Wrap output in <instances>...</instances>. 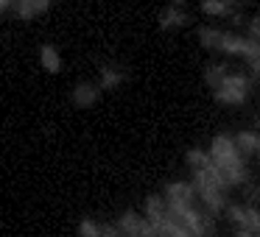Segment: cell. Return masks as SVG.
I'll return each mask as SVG.
<instances>
[{
    "label": "cell",
    "instance_id": "6da1fadb",
    "mask_svg": "<svg viewBox=\"0 0 260 237\" xmlns=\"http://www.w3.org/2000/svg\"><path fill=\"white\" fill-rule=\"evenodd\" d=\"M207 153H210L213 165L221 170V176H224V181H226L230 187H243V184H249L246 159H243L241 151H238L235 137H232V134H215L213 140H210Z\"/></svg>",
    "mask_w": 260,
    "mask_h": 237
},
{
    "label": "cell",
    "instance_id": "7a4b0ae2",
    "mask_svg": "<svg viewBox=\"0 0 260 237\" xmlns=\"http://www.w3.org/2000/svg\"><path fill=\"white\" fill-rule=\"evenodd\" d=\"M252 84H254L252 75H246V73H230L224 78V84L213 92V98L218 103H224V106H243V103L249 101V95H252Z\"/></svg>",
    "mask_w": 260,
    "mask_h": 237
},
{
    "label": "cell",
    "instance_id": "3957f363",
    "mask_svg": "<svg viewBox=\"0 0 260 237\" xmlns=\"http://www.w3.org/2000/svg\"><path fill=\"white\" fill-rule=\"evenodd\" d=\"M115 226H118V231L123 237H157L154 223L143 212H135V209H126V212L118 218Z\"/></svg>",
    "mask_w": 260,
    "mask_h": 237
},
{
    "label": "cell",
    "instance_id": "277c9868",
    "mask_svg": "<svg viewBox=\"0 0 260 237\" xmlns=\"http://www.w3.org/2000/svg\"><path fill=\"white\" fill-rule=\"evenodd\" d=\"M226 218L238 226L241 231L260 237V207H249V204H230L226 207Z\"/></svg>",
    "mask_w": 260,
    "mask_h": 237
},
{
    "label": "cell",
    "instance_id": "5b68a950",
    "mask_svg": "<svg viewBox=\"0 0 260 237\" xmlns=\"http://www.w3.org/2000/svg\"><path fill=\"white\" fill-rule=\"evenodd\" d=\"M162 198L168 201V207H196L199 204V195H196V187L193 181H168L162 190Z\"/></svg>",
    "mask_w": 260,
    "mask_h": 237
},
{
    "label": "cell",
    "instance_id": "8992f818",
    "mask_svg": "<svg viewBox=\"0 0 260 237\" xmlns=\"http://www.w3.org/2000/svg\"><path fill=\"white\" fill-rule=\"evenodd\" d=\"M190 23V14L185 9V0H171L159 12V31H179Z\"/></svg>",
    "mask_w": 260,
    "mask_h": 237
},
{
    "label": "cell",
    "instance_id": "52a82bcc",
    "mask_svg": "<svg viewBox=\"0 0 260 237\" xmlns=\"http://www.w3.org/2000/svg\"><path fill=\"white\" fill-rule=\"evenodd\" d=\"M98 98H101V87H98V81H81V84H76L73 92H70V103H73L76 109L95 106Z\"/></svg>",
    "mask_w": 260,
    "mask_h": 237
},
{
    "label": "cell",
    "instance_id": "ba28073f",
    "mask_svg": "<svg viewBox=\"0 0 260 237\" xmlns=\"http://www.w3.org/2000/svg\"><path fill=\"white\" fill-rule=\"evenodd\" d=\"M126 78H129L126 67H120V64H101V73H98V87H101V92H112V90H118Z\"/></svg>",
    "mask_w": 260,
    "mask_h": 237
},
{
    "label": "cell",
    "instance_id": "9c48e42d",
    "mask_svg": "<svg viewBox=\"0 0 260 237\" xmlns=\"http://www.w3.org/2000/svg\"><path fill=\"white\" fill-rule=\"evenodd\" d=\"M143 215H146L154 226L162 223V220L168 218V201L162 198V192H154V195L146 198V204H143Z\"/></svg>",
    "mask_w": 260,
    "mask_h": 237
},
{
    "label": "cell",
    "instance_id": "30bf717a",
    "mask_svg": "<svg viewBox=\"0 0 260 237\" xmlns=\"http://www.w3.org/2000/svg\"><path fill=\"white\" fill-rule=\"evenodd\" d=\"M51 9V0H17V6L12 9L17 20H34Z\"/></svg>",
    "mask_w": 260,
    "mask_h": 237
},
{
    "label": "cell",
    "instance_id": "8fae6325",
    "mask_svg": "<svg viewBox=\"0 0 260 237\" xmlns=\"http://www.w3.org/2000/svg\"><path fill=\"white\" fill-rule=\"evenodd\" d=\"M232 137H235V145H238V151L243 153V159L257 156L260 153V131L243 129V131H238V134H232Z\"/></svg>",
    "mask_w": 260,
    "mask_h": 237
},
{
    "label": "cell",
    "instance_id": "7c38bea8",
    "mask_svg": "<svg viewBox=\"0 0 260 237\" xmlns=\"http://www.w3.org/2000/svg\"><path fill=\"white\" fill-rule=\"evenodd\" d=\"M224 34L226 31L215 28V25H202L199 28V45L210 53H221V42H224Z\"/></svg>",
    "mask_w": 260,
    "mask_h": 237
},
{
    "label": "cell",
    "instance_id": "4fadbf2b",
    "mask_svg": "<svg viewBox=\"0 0 260 237\" xmlns=\"http://www.w3.org/2000/svg\"><path fill=\"white\" fill-rule=\"evenodd\" d=\"M40 64H42V70H45V73L56 75L59 70H62V64H64L59 48L56 45H42L40 48Z\"/></svg>",
    "mask_w": 260,
    "mask_h": 237
},
{
    "label": "cell",
    "instance_id": "5bb4252c",
    "mask_svg": "<svg viewBox=\"0 0 260 237\" xmlns=\"http://www.w3.org/2000/svg\"><path fill=\"white\" fill-rule=\"evenodd\" d=\"M246 48H249V36H241V34H235V31H226V34H224L221 53H226V56H241L243 59Z\"/></svg>",
    "mask_w": 260,
    "mask_h": 237
},
{
    "label": "cell",
    "instance_id": "9a60e30c",
    "mask_svg": "<svg viewBox=\"0 0 260 237\" xmlns=\"http://www.w3.org/2000/svg\"><path fill=\"white\" fill-rule=\"evenodd\" d=\"M230 75V67L226 64H215V62H210L207 67H204V84L210 87V90H218L221 84H224V78Z\"/></svg>",
    "mask_w": 260,
    "mask_h": 237
},
{
    "label": "cell",
    "instance_id": "2e32d148",
    "mask_svg": "<svg viewBox=\"0 0 260 237\" xmlns=\"http://www.w3.org/2000/svg\"><path fill=\"white\" fill-rule=\"evenodd\" d=\"M199 9H202V14H207V17H230L232 14V6L224 3V0H202Z\"/></svg>",
    "mask_w": 260,
    "mask_h": 237
},
{
    "label": "cell",
    "instance_id": "e0dca14e",
    "mask_svg": "<svg viewBox=\"0 0 260 237\" xmlns=\"http://www.w3.org/2000/svg\"><path fill=\"white\" fill-rule=\"evenodd\" d=\"M185 162L190 165V170L196 173V170H204L207 165H213V159H210V153L202 151V148H190V151L185 153Z\"/></svg>",
    "mask_w": 260,
    "mask_h": 237
},
{
    "label": "cell",
    "instance_id": "ac0fdd59",
    "mask_svg": "<svg viewBox=\"0 0 260 237\" xmlns=\"http://www.w3.org/2000/svg\"><path fill=\"white\" fill-rule=\"evenodd\" d=\"M79 237H104V223H98L92 218H84L79 223Z\"/></svg>",
    "mask_w": 260,
    "mask_h": 237
},
{
    "label": "cell",
    "instance_id": "d6986e66",
    "mask_svg": "<svg viewBox=\"0 0 260 237\" xmlns=\"http://www.w3.org/2000/svg\"><path fill=\"white\" fill-rule=\"evenodd\" d=\"M243 204H249V207H257L260 204V187L257 184H243Z\"/></svg>",
    "mask_w": 260,
    "mask_h": 237
},
{
    "label": "cell",
    "instance_id": "ffe728a7",
    "mask_svg": "<svg viewBox=\"0 0 260 237\" xmlns=\"http://www.w3.org/2000/svg\"><path fill=\"white\" fill-rule=\"evenodd\" d=\"M246 31H249V40H254V42H260V14H254V17H249L246 20Z\"/></svg>",
    "mask_w": 260,
    "mask_h": 237
},
{
    "label": "cell",
    "instance_id": "44dd1931",
    "mask_svg": "<svg viewBox=\"0 0 260 237\" xmlns=\"http://www.w3.org/2000/svg\"><path fill=\"white\" fill-rule=\"evenodd\" d=\"M104 237H123V234L118 231V226H115V223H104Z\"/></svg>",
    "mask_w": 260,
    "mask_h": 237
},
{
    "label": "cell",
    "instance_id": "7402d4cb",
    "mask_svg": "<svg viewBox=\"0 0 260 237\" xmlns=\"http://www.w3.org/2000/svg\"><path fill=\"white\" fill-rule=\"evenodd\" d=\"M224 3H230V6H243L246 0H224Z\"/></svg>",
    "mask_w": 260,
    "mask_h": 237
},
{
    "label": "cell",
    "instance_id": "603a6c76",
    "mask_svg": "<svg viewBox=\"0 0 260 237\" xmlns=\"http://www.w3.org/2000/svg\"><path fill=\"white\" fill-rule=\"evenodd\" d=\"M235 237H254V234H249V231H241V229H238V231H235Z\"/></svg>",
    "mask_w": 260,
    "mask_h": 237
},
{
    "label": "cell",
    "instance_id": "cb8c5ba5",
    "mask_svg": "<svg viewBox=\"0 0 260 237\" xmlns=\"http://www.w3.org/2000/svg\"><path fill=\"white\" fill-rule=\"evenodd\" d=\"M257 131H260V114H257Z\"/></svg>",
    "mask_w": 260,
    "mask_h": 237
}]
</instances>
